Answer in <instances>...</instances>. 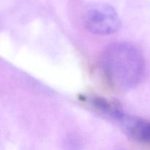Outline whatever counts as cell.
Instances as JSON below:
<instances>
[{"instance_id": "obj_1", "label": "cell", "mask_w": 150, "mask_h": 150, "mask_svg": "<svg viewBox=\"0 0 150 150\" xmlns=\"http://www.w3.org/2000/svg\"><path fill=\"white\" fill-rule=\"evenodd\" d=\"M102 66L107 80L120 90L137 86L143 79L145 60L141 50L127 42L113 43L103 54Z\"/></svg>"}, {"instance_id": "obj_2", "label": "cell", "mask_w": 150, "mask_h": 150, "mask_svg": "<svg viewBox=\"0 0 150 150\" xmlns=\"http://www.w3.org/2000/svg\"><path fill=\"white\" fill-rule=\"evenodd\" d=\"M84 24L92 33L107 35L120 29L121 21L113 7L106 4H95L85 13Z\"/></svg>"}, {"instance_id": "obj_3", "label": "cell", "mask_w": 150, "mask_h": 150, "mask_svg": "<svg viewBox=\"0 0 150 150\" xmlns=\"http://www.w3.org/2000/svg\"><path fill=\"white\" fill-rule=\"evenodd\" d=\"M121 121L131 139L139 143L150 144V121L126 116Z\"/></svg>"}, {"instance_id": "obj_4", "label": "cell", "mask_w": 150, "mask_h": 150, "mask_svg": "<svg viewBox=\"0 0 150 150\" xmlns=\"http://www.w3.org/2000/svg\"><path fill=\"white\" fill-rule=\"evenodd\" d=\"M91 105L98 111L116 118L121 121L125 114L121 107L118 103L112 100L106 99L105 98L99 96H92L89 98Z\"/></svg>"}]
</instances>
